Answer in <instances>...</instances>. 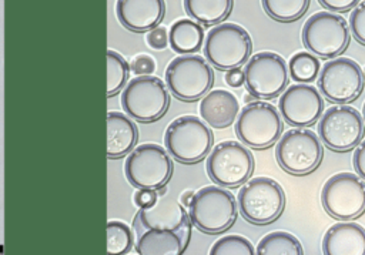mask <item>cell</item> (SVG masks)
I'll list each match as a JSON object with an SVG mask.
<instances>
[{"label":"cell","instance_id":"33","mask_svg":"<svg viewBox=\"0 0 365 255\" xmlns=\"http://www.w3.org/2000/svg\"><path fill=\"white\" fill-rule=\"evenodd\" d=\"M131 68L135 74H140V76L151 74L155 70V61L150 56H145V54L137 56L131 63Z\"/></svg>","mask_w":365,"mask_h":255},{"label":"cell","instance_id":"25","mask_svg":"<svg viewBox=\"0 0 365 255\" xmlns=\"http://www.w3.org/2000/svg\"><path fill=\"white\" fill-rule=\"evenodd\" d=\"M255 254L258 255H302L304 249L295 235L287 231H274L262 236Z\"/></svg>","mask_w":365,"mask_h":255},{"label":"cell","instance_id":"28","mask_svg":"<svg viewBox=\"0 0 365 255\" xmlns=\"http://www.w3.org/2000/svg\"><path fill=\"white\" fill-rule=\"evenodd\" d=\"M128 64L123 56L108 50L107 51V95L118 93L128 78Z\"/></svg>","mask_w":365,"mask_h":255},{"label":"cell","instance_id":"29","mask_svg":"<svg viewBox=\"0 0 365 255\" xmlns=\"http://www.w3.org/2000/svg\"><path fill=\"white\" fill-rule=\"evenodd\" d=\"M133 245V234L128 225L121 221H110L107 224V252L127 254Z\"/></svg>","mask_w":365,"mask_h":255},{"label":"cell","instance_id":"16","mask_svg":"<svg viewBox=\"0 0 365 255\" xmlns=\"http://www.w3.org/2000/svg\"><path fill=\"white\" fill-rule=\"evenodd\" d=\"M279 114L285 123L295 127L312 125L324 113L319 91L309 84H292L279 98Z\"/></svg>","mask_w":365,"mask_h":255},{"label":"cell","instance_id":"1","mask_svg":"<svg viewBox=\"0 0 365 255\" xmlns=\"http://www.w3.org/2000/svg\"><path fill=\"white\" fill-rule=\"evenodd\" d=\"M191 224L204 234H221L230 229L238 217V204L232 192L218 185H207L197 192L188 205Z\"/></svg>","mask_w":365,"mask_h":255},{"label":"cell","instance_id":"37","mask_svg":"<svg viewBox=\"0 0 365 255\" xmlns=\"http://www.w3.org/2000/svg\"><path fill=\"white\" fill-rule=\"evenodd\" d=\"M225 81L231 87H240L244 84V71L241 68L228 70L225 74Z\"/></svg>","mask_w":365,"mask_h":255},{"label":"cell","instance_id":"5","mask_svg":"<svg viewBox=\"0 0 365 255\" xmlns=\"http://www.w3.org/2000/svg\"><path fill=\"white\" fill-rule=\"evenodd\" d=\"M174 171L173 160L165 148L145 142L135 147L124 162V174L135 188L163 189Z\"/></svg>","mask_w":365,"mask_h":255},{"label":"cell","instance_id":"24","mask_svg":"<svg viewBox=\"0 0 365 255\" xmlns=\"http://www.w3.org/2000/svg\"><path fill=\"white\" fill-rule=\"evenodd\" d=\"M187 14L205 26L221 23L232 10L234 0H182Z\"/></svg>","mask_w":365,"mask_h":255},{"label":"cell","instance_id":"19","mask_svg":"<svg viewBox=\"0 0 365 255\" xmlns=\"http://www.w3.org/2000/svg\"><path fill=\"white\" fill-rule=\"evenodd\" d=\"M164 13V0H117L115 3V14L120 23L137 33L150 31L157 27Z\"/></svg>","mask_w":365,"mask_h":255},{"label":"cell","instance_id":"26","mask_svg":"<svg viewBox=\"0 0 365 255\" xmlns=\"http://www.w3.org/2000/svg\"><path fill=\"white\" fill-rule=\"evenodd\" d=\"M311 0H261L264 11L277 21H295L305 14Z\"/></svg>","mask_w":365,"mask_h":255},{"label":"cell","instance_id":"2","mask_svg":"<svg viewBox=\"0 0 365 255\" xmlns=\"http://www.w3.org/2000/svg\"><path fill=\"white\" fill-rule=\"evenodd\" d=\"M165 150L182 164H195L204 160L212 148L211 128L195 115H182L170 123L164 135Z\"/></svg>","mask_w":365,"mask_h":255},{"label":"cell","instance_id":"35","mask_svg":"<svg viewBox=\"0 0 365 255\" xmlns=\"http://www.w3.org/2000/svg\"><path fill=\"white\" fill-rule=\"evenodd\" d=\"M352 164H354V168H355L356 174L362 179H365V140L355 147V152H354V157H352Z\"/></svg>","mask_w":365,"mask_h":255},{"label":"cell","instance_id":"11","mask_svg":"<svg viewBox=\"0 0 365 255\" xmlns=\"http://www.w3.org/2000/svg\"><path fill=\"white\" fill-rule=\"evenodd\" d=\"M205 168L212 182L225 188H237L250 179L254 171V157L247 145L238 141H222L208 152Z\"/></svg>","mask_w":365,"mask_h":255},{"label":"cell","instance_id":"40","mask_svg":"<svg viewBox=\"0 0 365 255\" xmlns=\"http://www.w3.org/2000/svg\"><path fill=\"white\" fill-rule=\"evenodd\" d=\"M362 71H364V78H365V68H364V70H362Z\"/></svg>","mask_w":365,"mask_h":255},{"label":"cell","instance_id":"13","mask_svg":"<svg viewBox=\"0 0 365 255\" xmlns=\"http://www.w3.org/2000/svg\"><path fill=\"white\" fill-rule=\"evenodd\" d=\"M318 134L327 148L346 152L355 148L365 134L362 114L346 104L332 105L321 114Z\"/></svg>","mask_w":365,"mask_h":255},{"label":"cell","instance_id":"7","mask_svg":"<svg viewBox=\"0 0 365 255\" xmlns=\"http://www.w3.org/2000/svg\"><path fill=\"white\" fill-rule=\"evenodd\" d=\"M121 105L140 123L160 120L170 107V94L158 77L145 74L128 81L121 93Z\"/></svg>","mask_w":365,"mask_h":255},{"label":"cell","instance_id":"14","mask_svg":"<svg viewBox=\"0 0 365 255\" xmlns=\"http://www.w3.org/2000/svg\"><path fill=\"white\" fill-rule=\"evenodd\" d=\"M244 83L248 93L259 100H272L288 84V68L284 57L272 51H259L245 64Z\"/></svg>","mask_w":365,"mask_h":255},{"label":"cell","instance_id":"3","mask_svg":"<svg viewBox=\"0 0 365 255\" xmlns=\"http://www.w3.org/2000/svg\"><path fill=\"white\" fill-rule=\"evenodd\" d=\"M237 204L244 219L255 225H267L281 217L285 194L275 179L255 177L242 184Z\"/></svg>","mask_w":365,"mask_h":255},{"label":"cell","instance_id":"8","mask_svg":"<svg viewBox=\"0 0 365 255\" xmlns=\"http://www.w3.org/2000/svg\"><path fill=\"white\" fill-rule=\"evenodd\" d=\"M277 142V161L284 171L292 175L314 172L324 158L321 140L311 130L302 127L288 130Z\"/></svg>","mask_w":365,"mask_h":255},{"label":"cell","instance_id":"21","mask_svg":"<svg viewBox=\"0 0 365 255\" xmlns=\"http://www.w3.org/2000/svg\"><path fill=\"white\" fill-rule=\"evenodd\" d=\"M240 111L237 97L227 90H211L200 101L201 118L214 128H227L234 124Z\"/></svg>","mask_w":365,"mask_h":255},{"label":"cell","instance_id":"27","mask_svg":"<svg viewBox=\"0 0 365 255\" xmlns=\"http://www.w3.org/2000/svg\"><path fill=\"white\" fill-rule=\"evenodd\" d=\"M319 60L307 51L295 53L289 60V74L291 78L298 83H309L318 77Z\"/></svg>","mask_w":365,"mask_h":255},{"label":"cell","instance_id":"36","mask_svg":"<svg viewBox=\"0 0 365 255\" xmlns=\"http://www.w3.org/2000/svg\"><path fill=\"white\" fill-rule=\"evenodd\" d=\"M329 11H348L355 7L359 0H318Z\"/></svg>","mask_w":365,"mask_h":255},{"label":"cell","instance_id":"4","mask_svg":"<svg viewBox=\"0 0 365 255\" xmlns=\"http://www.w3.org/2000/svg\"><path fill=\"white\" fill-rule=\"evenodd\" d=\"M252 51V41L248 31L235 23H220L212 27L204 43L207 61L222 71L244 66Z\"/></svg>","mask_w":365,"mask_h":255},{"label":"cell","instance_id":"34","mask_svg":"<svg viewBox=\"0 0 365 255\" xmlns=\"http://www.w3.org/2000/svg\"><path fill=\"white\" fill-rule=\"evenodd\" d=\"M158 198V189H147V188H138V191L134 194V202L140 208L150 207L155 202Z\"/></svg>","mask_w":365,"mask_h":255},{"label":"cell","instance_id":"32","mask_svg":"<svg viewBox=\"0 0 365 255\" xmlns=\"http://www.w3.org/2000/svg\"><path fill=\"white\" fill-rule=\"evenodd\" d=\"M147 43L150 47H153L155 50L165 48L167 43H168V33H167L165 27L157 26V27L151 28L147 34Z\"/></svg>","mask_w":365,"mask_h":255},{"label":"cell","instance_id":"9","mask_svg":"<svg viewBox=\"0 0 365 255\" xmlns=\"http://www.w3.org/2000/svg\"><path fill=\"white\" fill-rule=\"evenodd\" d=\"M165 84L181 101H195L205 95L214 84L211 64L200 56H180L165 68Z\"/></svg>","mask_w":365,"mask_h":255},{"label":"cell","instance_id":"39","mask_svg":"<svg viewBox=\"0 0 365 255\" xmlns=\"http://www.w3.org/2000/svg\"><path fill=\"white\" fill-rule=\"evenodd\" d=\"M362 118H364V123H365V103H364V108H362Z\"/></svg>","mask_w":365,"mask_h":255},{"label":"cell","instance_id":"15","mask_svg":"<svg viewBox=\"0 0 365 255\" xmlns=\"http://www.w3.org/2000/svg\"><path fill=\"white\" fill-rule=\"evenodd\" d=\"M365 78L359 64L348 57H336L324 64L318 76V87L324 97L336 104L355 101L364 90Z\"/></svg>","mask_w":365,"mask_h":255},{"label":"cell","instance_id":"18","mask_svg":"<svg viewBox=\"0 0 365 255\" xmlns=\"http://www.w3.org/2000/svg\"><path fill=\"white\" fill-rule=\"evenodd\" d=\"M135 251L140 255H180L191 236V225L181 229H141L137 231Z\"/></svg>","mask_w":365,"mask_h":255},{"label":"cell","instance_id":"23","mask_svg":"<svg viewBox=\"0 0 365 255\" xmlns=\"http://www.w3.org/2000/svg\"><path fill=\"white\" fill-rule=\"evenodd\" d=\"M204 41L202 27L190 19H180L173 23L168 33V43L174 51L190 54L198 51Z\"/></svg>","mask_w":365,"mask_h":255},{"label":"cell","instance_id":"22","mask_svg":"<svg viewBox=\"0 0 365 255\" xmlns=\"http://www.w3.org/2000/svg\"><path fill=\"white\" fill-rule=\"evenodd\" d=\"M137 138V127L125 114L117 111L107 114V155L110 158H118L130 152Z\"/></svg>","mask_w":365,"mask_h":255},{"label":"cell","instance_id":"10","mask_svg":"<svg viewBox=\"0 0 365 255\" xmlns=\"http://www.w3.org/2000/svg\"><path fill=\"white\" fill-rule=\"evenodd\" d=\"M302 43L317 57L332 58L345 51L351 34L346 20L332 11L312 14L302 27Z\"/></svg>","mask_w":365,"mask_h":255},{"label":"cell","instance_id":"38","mask_svg":"<svg viewBox=\"0 0 365 255\" xmlns=\"http://www.w3.org/2000/svg\"><path fill=\"white\" fill-rule=\"evenodd\" d=\"M192 197H194V191H184L182 195H181V204L188 207L191 199H192Z\"/></svg>","mask_w":365,"mask_h":255},{"label":"cell","instance_id":"31","mask_svg":"<svg viewBox=\"0 0 365 255\" xmlns=\"http://www.w3.org/2000/svg\"><path fill=\"white\" fill-rule=\"evenodd\" d=\"M349 28L356 41L365 46V0L359 1L351 11Z\"/></svg>","mask_w":365,"mask_h":255},{"label":"cell","instance_id":"17","mask_svg":"<svg viewBox=\"0 0 365 255\" xmlns=\"http://www.w3.org/2000/svg\"><path fill=\"white\" fill-rule=\"evenodd\" d=\"M192 225L190 217L182 204L174 197L158 194L155 202L150 207L140 208L135 215L134 227L137 231L141 229H181Z\"/></svg>","mask_w":365,"mask_h":255},{"label":"cell","instance_id":"20","mask_svg":"<svg viewBox=\"0 0 365 255\" xmlns=\"http://www.w3.org/2000/svg\"><path fill=\"white\" fill-rule=\"evenodd\" d=\"M325 255H365V228L355 222H338L324 235Z\"/></svg>","mask_w":365,"mask_h":255},{"label":"cell","instance_id":"12","mask_svg":"<svg viewBox=\"0 0 365 255\" xmlns=\"http://www.w3.org/2000/svg\"><path fill=\"white\" fill-rule=\"evenodd\" d=\"M321 202L335 219L351 221L361 217L365 212V179L352 172L332 175L322 187Z\"/></svg>","mask_w":365,"mask_h":255},{"label":"cell","instance_id":"6","mask_svg":"<svg viewBox=\"0 0 365 255\" xmlns=\"http://www.w3.org/2000/svg\"><path fill=\"white\" fill-rule=\"evenodd\" d=\"M284 131V121L277 107L267 101L248 103L235 123L237 137L244 145L255 150L272 147Z\"/></svg>","mask_w":365,"mask_h":255},{"label":"cell","instance_id":"30","mask_svg":"<svg viewBox=\"0 0 365 255\" xmlns=\"http://www.w3.org/2000/svg\"><path fill=\"white\" fill-rule=\"evenodd\" d=\"M255 249L252 244L241 235H225L214 242L210 255H252Z\"/></svg>","mask_w":365,"mask_h":255}]
</instances>
